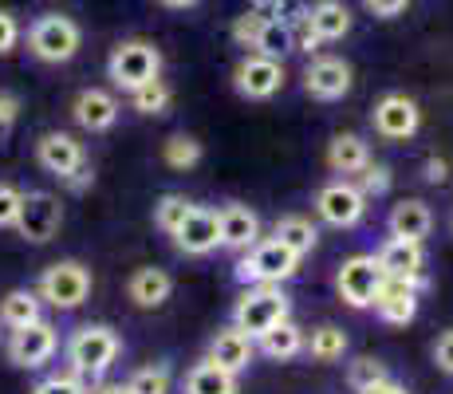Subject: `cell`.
I'll list each match as a JSON object with an SVG mask.
<instances>
[{
    "label": "cell",
    "instance_id": "cell-30",
    "mask_svg": "<svg viewBox=\"0 0 453 394\" xmlns=\"http://www.w3.org/2000/svg\"><path fill=\"white\" fill-rule=\"evenodd\" d=\"M202 158H205V146L197 143L194 135H173V138H165V146H162V162L178 174L202 166Z\"/></svg>",
    "mask_w": 453,
    "mask_h": 394
},
{
    "label": "cell",
    "instance_id": "cell-18",
    "mask_svg": "<svg viewBox=\"0 0 453 394\" xmlns=\"http://www.w3.org/2000/svg\"><path fill=\"white\" fill-rule=\"evenodd\" d=\"M418 292H422V284H414V280H390L387 276L371 308L379 312L382 323H395V328H403V323H411L414 315H418Z\"/></svg>",
    "mask_w": 453,
    "mask_h": 394
},
{
    "label": "cell",
    "instance_id": "cell-8",
    "mask_svg": "<svg viewBox=\"0 0 453 394\" xmlns=\"http://www.w3.org/2000/svg\"><path fill=\"white\" fill-rule=\"evenodd\" d=\"M284 87V59H268L257 51H245L237 67H233V91L249 103H265L273 95H280Z\"/></svg>",
    "mask_w": 453,
    "mask_h": 394
},
{
    "label": "cell",
    "instance_id": "cell-39",
    "mask_svg": "<svg viewBox=\"0 0 453 394\" xmlns=\"http://www.w3.org/2000/svg\"><path fill=\"white\" fill-rule=\"evenodd\" d=\"M20 205H24V189L0 182V229H16V221H20Z\"/></svg>",
    "mask_w": 453,
    "mask_h": 394
},
{
    "label": "cell",
    "instance_id": "cell-15",
    "mask_svg": "<svg viewBox=\"0 0 453 394\" xmlns=\"http://www.w3.org/2000/svg\"><path fill=\"white\" fill-rule=\"evenodd\" d=\"M123 115V103L115 99V91H107V87H83L80 95L72 99V119L75 127L91 130V135H103V130H111Z\"/></svg>",
    "mask_w": 453,
    "mask_h": 394
},
{
    "label": "cell",
    "instance_id": "cell-33",
    "mask_svg": "<svg viewBox=\"0 0 453 394\" xmlns=\"http://www.w3.org/2000/svg\"><path fill=\"white\" fill-rule=\"evenodd\" d=\"M189 209H194V201L186 194H162L158 205H154V225H158L165 236H173L181 229V221L189 217Z\"/></svg>",
    "mask_w": 453,
    "mask_h": 394
},
{
    "label": "cell",
    "instance_id": "cell-24",
    "mask_svg": "<svg viewBox=\"0 0 453 394\" xmlns=\"http://www.w3.org/2000/svg\"><path fill=\"white\" fill-rule=\"evenodd\" d=\"M374 162L371 158V146H367V138H359V135H335L327 143V166H331V174H343L347 182L351 178H359L363 170Z\"/></svg>",
    "mask_w": 453,
    "mask_h": 394
},
{
    "label": "cell",
    "instance_id": "cell-10",
    "mask_svg": "<svg viewBox=\"0 0 453 394\" xmlns=\"http://www.w3.org/2000/svg\"><path fill=\"white\" fill-rule=\"evenodd\" d=\"M316 213L331 229H355L367 217V197H363V189L355 182L335 178L316 194Z\"/></svg>",
    "mask_w": 453,
    "mask_h": 394
},
{
    "label": "cell",
    "instance_id": "cell-27",
    "mask_svg": "<svg viewBox=\"0 0 453 394\" xmlns=\"http://www.w3.org/2000/svg\"><path fill=\"white\" fill-rule=\"evenodd\" d=\"M273 241H280L288 252H296V257H308L311 249L319 244V229L308 221V217H300V213H288V217H280V221L273 225Z\"/></svg>",
    "mask_w": 453,
    "mask_h": 394
},
{
    "label": "cell",
    "instance_id": "cell-26",
    "mask_svg": "<svg viewBox=\"0 0 453 394\" xmlns=\"http://www.w3.org/2000/svg\"><path fill=\"white\" fill-rule=\"evenodd\" d=\"M36 320H43V300L36 296V288H12V292H4V300H0V328L20 331Z\"/></svg>",
    "mask_w": 453,
    "mask_h": 394
},
{
    "label": "cell",
    "instance_id": "cell-9",
    "mask_svg": "<svg viewBox=\"0 0 453 394\" xmlns=\"http://www.w3.org/2000/svg\"><path fill=\"white\" fill-rule=\"evenodd\" d=\"M371 127H374V135L387 138V143H406V138H414L418 130H422V107H418L411 95L390 91L374 103Z\"/></svg>",
    "mask_w": 453,
    "mask_h": 394
},
{
    "label": "cell",
    "instance_id": "cell-45",
    "mask_svg": "<svg viewBox=\"0 0 453 394\" xmlns=\"http://www.w3.org/2000/svg\"><path fill=\"white\" fill-rule=\"evenodd\" d=\"M64 186L72 189V194H87V189L95 186V170H91V162L80 166V170H75V174H67V178H64Z\"/></svg>",
    "mask_w": 453,
    "mask_h": 394
},
{
    "label": "cell",
    "instance_id": "cell-43",
    "mask_svg": "<svg viewBox=\"0 0 453 394\" xmlns=\"http://www.w3.org/2000/svg\"><path fill=\"white\" fill-rule=\"evenodd\" d=\"M434 363H438L441 375H449L453 379V328L441 331V336L434 339Z\"/></svg>",
    "mask_w": 453,
    "mask_h": 394
},
{
    "label": "cell",
    "instance_id": "cell-40",
    "mask_svg": "<svg viewBox=\"0 0 453 394\" xmlns=\"http://www.w3.org/2000/svg\"><path fill=\"white\" fill-rule=\"evenodd\" d=\"M249 8L252 12H260V16H268V20H276V16H280V20H292V16H300V12H292L296 8V0H249Z\"/></svg>",
    "mask_w": 453,
    "mask_h": 394
},
{
    "label": "cell",
    "instance_id": "cell-34",
    "mask_svg": "<svg viewBox=\"0 0 453 394\" xmlns=\"http://www.w3.org/2000/svg\"><path fill=\"white\" fill-rule=\"evenodd\" d=\"M170 387H173V371L165 363L142 367V371H134L127 382L130 394H170Z\"/></svg>",
    "mask_w": 453,
    "mask_h": 394
},
{
    "label": "cell",
    "instance_id": "cell-21",
    "mask_svg": "<svg viewBox=\"0 0 453 394\" xmlns=\"http://www.w3.org/2000/svg\"><path fill=\"white\" fill-rule=\"evenodd\" d=\"M303 24H308L311 36H316L319 43H335L351 32L355 16L343 0H316L311 8H303Z\"/></svg>",
    "mask_w": 453,
    "mask_h": 394
},
{
    "label": "cell",
    "instance_id": "cell-23",
    "mask_svg": "<svg viewBox=\"0 0 453 394\" xmlns=\"http://www.w3.org/2000/svg\"><path fill=\"white\" fill-rule=\"evenodd\" d=\"M387 229H390V236H395V241H414V244H422L426 236H430V229H434V213H430V205H426V201L406 197V201H398V205L390 209Z\"/></svg>",
    "mask_w": 453,
    "mask_h": 394
},
{
    "label": "cell",
    "instance_id": "cell-7",
    "mask_svg": "<svg viewBox=\"0 0 453 394\" xmlns=\"http://www.w3.org/2000/svg\"><path fill=\"white\" fill-rule=\"evenodd\" d=\"M382 280L387 276H382L379 260H374L371 252H355V257H347L343 265H339V273H335L339 300H343L347 308H355V312H367L374 304V296H379Z\"/></svg>",
    "mask_w": 453,
    "mask_h": 394
},
{
    "label": "cell",
    "instance_id": "cell-31",
    "mask_svg": "<svg viewBox=\"0 0 453 394\" xmlns=\"http://www.w3.org/2000/svg\"><path fill=\"white\" fill-rule=\"evenodd\" d=\"M296 48L292 40V20H265V28H260V40H257V56H268V59H284L288 51Z\"/></svg>",
    "mask_w": 453,
    "mask_h": 394
},
{
    "label": "cell",
    "instance_id": "cell-12",
    "mask_svg": "<svg viewBox=\"0 0 453 394\" xmlns=\"http://www.w3.org/2000/svg\"><path fill=\"white\" fill-rule=\"evenodd\" d=\"M59 229H64V205H59V197L48 194V189H32V194H24L16 233L32 244H48Z\"/></svg>",
    "mask_w": 453,
    "mask_h": 394
},
{
    "label": "cell",
    "instance_id": "cell-1",
    "mask_svg": "<svg viewBox=\"0 0 453 394\" xmlns=\"http://www.w3.org/2000/svg\"><path fill=\"white\" fill-rule=\"evenodd\" d=\"M119 355H123V339L107 323H83L67 339V363L87 382H103V375L119 363Z\"/></svg>",
    "mask_w": 453,
    "mask_h": 394
},
{
    "label": "cell",
    "instance_id": "cell-14",
    "mask_svg": "<svg viewBox=\"0 0 453 394\" xmlns=\"http://www.w3.org/2000/svg\"><path fill=\"white\" fill-rule=\"evenodd\" d=\"M173 249L186 257H209L221 249V217L209 205H194L189 217L181 221V229L173 233Z\"/></svg>",
    "mask_w": 453,
    "mask_h": 394
},
{
    "label": "cell",
    "instance_id": "cell-4",
    "mask_svg": "<svg viewBox=\"0 0 453 394\" xmlns=\"http://www.w3.org/2000/svg\"><path fill=\"white\" fill-rule=\"evenodd\" d=\"M107 79L119 91H138L150 79H162V51L150 40H123L107 56Z\"/></svg>",
    "mask_w": 453,
    "mask_h": 394
},
{
    "label": "cell",
    "instance_id": "cell-5",
    "mask_svg": "<svg viewBox=\"0 0 453 394\" xmlns=\"http://www.w3.org/2000/svg\"><path fill=\"white\" fill-rule=\"evenodd\" d=\"M300 273V257L288 252L280 241H273V236H260L257 244H252L249 252H241L237 260V280L245 288H257V284H276L280 288L284 280H292Z\"/></svg>",
    "mask_w": 453,
    "mask_h": 394
},
{
    "label": "cell",
    "instance_id": "cell-13",
    "mask_svg": "<svg viewBox=\"0 0 453 394\" xmlns=\"http://www.w3.org/2000/svg\"><path fill=\"white\" fill-rule=\"evenodd\" d=\"M351 83H355L351 64L339 56H316L303 67V91L319 103H339L343 95H351Z\"/></svg>",
    "mask_w": 453,
    "mask_h": 394
},
{
    "label": "cell",
    "instance_id": "cell-19",
    "mask_svg": "<svg viewBox=\"0 0 453 394\" xmlns=\"http://www.w3.org/2000/svg\"><path fill=\"white\" fill-rule=\"evenodd\" d=\"M252 355H257V339H249L241 328H221L213 339H209V352L205 359L209 363H217L221 371H229V375H241V371H249V363H252Z\"/></svg>",
    "mask_w": 453,
    "mask_h": 394
},
{
    "label": "cell",
    "instance_id": "cell-6",
    "mask_svg": "<svg viewBox=\"0 0 453 394\" xmlns=\"http://www.w3.org/2000/svg\"><path fill=\"white\" fill-rule=\"evenodd\" d=\"M36 296L43 304H51L56 312H75L91 296V268L83 260H56L40 273Z\"/></svg>",
    "mask_w": 453,
    "mask_h": 394
},
{
    "label": "cell",
    "instance_id": "cell-25",
    "mask_svg": "<svg viewBox=\"0 0 453 394\" xmlns=\"http://www.w3.org/2000/svg\"><path fill=\"white\" fill-rule=\"evenodd\" d=\"M181 394H241V375H229L221 371L217 363H194L186 371V379H181Z\"/></svg>",
    "mask_w": 453,
    "mask_h": 394
},
{
    "label": "cell",
    "instance_id": "cell-42",
    "mask_svg": "<svg viewBox=\"0 0 453 394\" xmlns=\"http://www.w3.org/2000/svg\"><path fill=\"white\" fill-rule=\"evenodd\" d=\"M363 8H367L374 20H398L411 8V0H363Z\"/></svg>",
    "mask_w": 453,
    "mask_h": 394
},
{
    "label": "cell",
    "instance_id": "cell-11",
    "mask_svg": "<svg viewBox=\"0 0 453 394\" xmlns=\"http://www.w3.org/2000/svg\"><path fill=\"white\" fill-rule=\"evenodd\" d=\"M56 352H59V331L51 328L48 320H36V323H28V328L12 331V336H8V347H4L8 363L24 367V371H36V367L51 363Z\"/></svg>",
    "mask_w": 453,
    "mask_h": 394
},
{
    "label": "cell",
    "instance_id": "cell-44",
    "mask_svg": "<svg viewBox=\"0 0 453 394\" xmlns=\"http://www.w3.org/2000/svg\"><path fill=\"white\" fill-rule=\"evenodd\" d=\"M16 119H20V99L8 95V91H0V135H8Z\"/></svg>",
    "mask_w": 453,
    "mask_h": 394
},
{
    "label": "cell",
    "instance_id": "cell-28",
    "mask_svg": "<svg viewBox=\"0 0 453 394\" xmlns=\"http://www.w3.org/2000/svg\"><path fill=\"white\" fill-rule=\"evenodd\" d=\"M303 339H308V336H303L292 320H284V323H276L273 331H265V336L257 339V352L268 355V359H276V363H288V359L303 355Z\"/></svg>",
    "mask_w": 453,
    "mask_h": 394
},
{
    "label": "cell",
    "instance_id": "cell-38",
    "mask_svg": "<svg viewBox=\"0 0 453 394\" xmlns=\"http://www.w3.org/2000/svg\"><path fill=\"white\" fill-rule=\"evenodd\" d=\"M32 394H91L87 387V379H80L75 371H59V375H48V379H40Z\"/></svg>",
    "mask_w": 453,
    "mask_h": 394
},
{
    "label": "cell",
    "instance_id": "cell-35",
    "mask_svg": "<svg viewBox=\"0 0 453 394\" xmlns=\"http://www.w3.org/2000/svg\"><path fill=\"white\" fill-rule=\"evenodd\" d=\"M390 371L382 359H371V355H359L351 367H347V382H351L355 394H363L367 387H374V382H387Z\"/></svg>",
    "mask_w": 453,
    "mask_h": 394
},
{
    "label": "cell",
    "instance_id": "cell-32",
    "mask_svg": "<svg viewBox=\"0 0 453 394\" xmlns=\"http://www.w3.org/2000/svg\"><path fill=\"white\" fill-rule=\"evenodd\" d=\"M170 103H173V91L165 87V79H150L146 87L130 91V107H134L138 115H165Z\"/></svg>",
    "mask_w": 453,
    "mask_h": 394
},
{
    "label": "cell",
    "instance_id": "cell-2",
    "mask_svg": "<svg viewBox=\"0 0 453 394\" xmlns=\"http://www.w3.org/2000/svg\"><path fill=\"white\" fill-rule=\"evenodd\" d=\"M284 320H292V300L276 284L245 288L241 300L233 304V328H241L249 339H260L265 331H273Z\"/></svg>",
    "mask_w": 453,
    "mask_h": 394
},
{
    "label": "cell",
    "instance_id": "cell-3",
    "mask_svg": "<svg viewBox=\"0 0 453 394\" xmlns=\"http://www.w3.org/2000/svg\"><path fill=\"white\" fill-rule=\"evenodd\" d=\"M83 48V28L64 12H43L28 28V51L40 64H67Z\"/></svg>",
    "mask_w": 453,
    "mask_h": 394
},
{
    "label": "cell",
    "instance_id": "cell-48",
    "mask_svg": "<svg viewBox=\"0 0 453 394\" xmlns=\"http://www.w3.org/2000/svg\"><path fill=\"white\" fill-rule=\"evenodd\" d=\"M91 394H130L127 382H95Z\"/></svg>",
    "mask_w": 453,
    "mask_h": 394
},
{
    "label": "cell",
    "instance_id": "cell-20",
    "mask_svg": "<svg viewBox=\"0 0 453 394\" xmlns=\"http://www.w3.org/2000/svg\"><path fill=\"white\" fill-rule=\"evenodd\" d=\"M217 217H221V249L249 252L252 244L260 241V217L252 213L249 205H241V201L221 205V209H217Z\"/></svg>",
    "mask_w": 453,
    "mask_h": 394
},
{
    "label": "cell",
    "instance_id": "cell-29",
    "mask_svg": "<svg viewBox=\"0 0 453 394\" xmlns=\"http://www.w3.org/2000/svg\"><path fill=\"white\" fill-rule=\"evenodd\" d=\"M347 347H351L347 344V331L335 328V323H319L303 339V352H308V359H316V363H339L347 355Z\"/></svg>",
    "mask_w": 453,
    "mask_h": 394
},
{
    "label": "cell",
    "instance_id": "cell-16",
    "mask_svg": "<svg viewBox=\"0 0 453 394\" xmlns=\"http://www.w3.org/2000/svg\"><path fill=\"white\" fill-rule=\"evenodd\" d=\"M36 162L64 182L67 174H75L80 166H87V154H83V143L75 135H67V130H48V135H40V143H36Z\"/></svg>",
    "mask_w": 453,
    "mask_h": 394
},
{
    "label": "cell",
    "instance_id": "cell-22",
    "mask_svg": "<svg viewBox=\"0 0 453 394\" xmlns=\"http://www.w3.org/2000/svg\"><path fill=\"white\" fill-rule=\"evenodd\" d=\"M127 296H130V304L134 308H162L165 300L173 296V276L165 273V268H154V265H142V268H134L127 280Z\"/></svg>",
    "mask_w": 453,
    "mask_h": 394
},
{
    "label": "cell",
    "instance_id": "cell-36",
    "mask_svg": "<svg viewBox=\"0 0 453 394\" xmlns=\"http://www.w3.org/2000/svg\"><path fill=\"white\" fill-rule=\"evenodd\" d=\"M265 20H268V16L252 12V8H249L245 16H237V20H233V28H229L233 43H237V48H245V51H257V40H260V28H265Z\"/></svg>",
    "mask_w": 453,
    "mask_h": 394
},
{
    "label": "cell",
    "instance_id": "cell-37",
    "mask_svg": "<svg viewBox=\"0 0 453 394\" xmlns=\"http://www.w3.org/2000/svg\"><path fill=\"white\" fill-rule=\"evenodd\" d=\"M390 182H395V174H390V166H382V162H371L367 170L355 178V186L363 189V197H382V194H390Z\"/></svg>",
    "mask_w": 453,
    "mask_h": 394
},
{
    "label": "cell",
    "instance_id": "cell-17",
    "mask_svg": "<svg viewBox=\"0 0 453 394\" xmlns=\"http://www.w3.org/2000/svg\"><path fill=\"white\" fill-rule=\"evenodd\" d=\"M374 260H379L382 276H390V280H414V284H422V288L430 284V280H426V252H422V244H414V241H395V236H390V241L374 252Z\"/></svg>",
    "mask_w": 453,
    "mask_h": 394
},
{
    "label": "cell",
    "instance_id": "cell-41",
    "mask_svg": "<svg viewBox=\"0 0 453 394\" xmlns=\"http://www.w3.org/2000/svg\"><path fill=\"white\" fill-rule=\"evenodd\" d=\"M16 43H20V20L8 8H0V56L16 51Z\"/></svg>",
    "mask_w": 453,
    "mask_h": 394
},
{
    "label": "cell",
    "instance_id": "cell-49",
    "mask_svg": "<svg viewBox=\"0 0 453 394\" xmlns=\"http://www.w3.org/2000/svg\"><path fill=\"white\" fill-rule=\"evenodd\" d=\"M165 8H194V4H202V0H162Z\"/></svg>",
    "mask_w": 453,
    "mask_h": 394
},
{
    "label": "cell",
    "instance_id": "cell-47",
    "mask_svg": "<svg viewBox=\"0 0 453 394\" xmlns=\"http://www.w3.org/2000/svg\"><path fill=\"white\" fill-rule=\"evenodd\" d=\"M363 394H411L403 387V382H395V379H387V382H374V387H367Z\"/></svg>",
    "mask_w": 453,
    "mask_h": 394
},
{
    "label": "cell",
    "instance_id": "cell-46",
    "mask_svg": "<svg viewBox=\"0 0 453 394\" xmlns=\"http://www.w3.org/2000/svg\"><path fill=\"white\" fill-rule=\"evenodd\" d=\"M446 178H449L446 158H430V162H426V182H430V186H441Z\"/></svg>",
    "mask_w": 453,
    "mask_h": 394
}]
</instances>
